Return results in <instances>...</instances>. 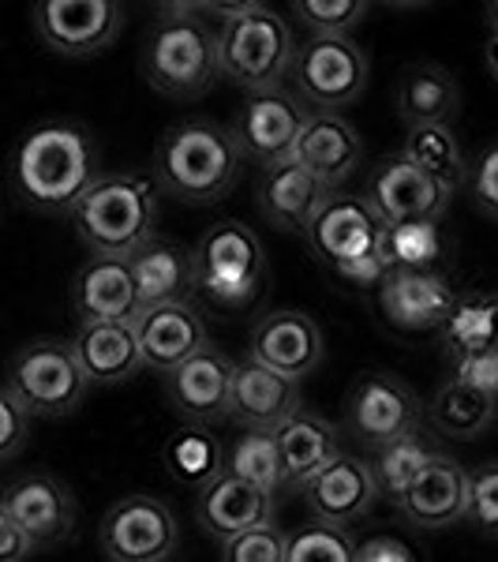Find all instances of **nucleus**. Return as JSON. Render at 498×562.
<instances>
[{
  "label": "nucleus",
  "instance_id": "1",
  "mask_svg": "<svg viewBox=\"0 0 498 562\" xmlns=\"http://www.w3.org/2000/svg\"><path fill=\"white\" fill-rule=\"evenodd\" d=\"M8 177L23 206L38 214H71L102 177L94 135L83 124L45 121L15 143Z\"/></svg>",
  "mask_w": 498,
  "mask_h": 562
},
{
  "label": "nucleus",
  "instance_id": "2",
  "mask_svg": "<svg viewBox=\"0 0 498 562\" xmlns=\"http://www.w3.org/2000/svg\"><path fill=\"white\" fill-rule=\"evenodd\" d=\"M244 154L233 132L206 116L180 121L158 139L154 150V184L158 192L180 199V203H217L233 192L240 177Z\"/></svg>",
  "mask_w": 498,
  "mask_h": 562
},
{
  "label": "nucleus",
  "instance_id": "3",
  "mask_svg": "<svg viewBox=\"0 0 498 562\" xmlns=\"http://www.w3.org/2000/svg\"><path fill=\"white\" fill-rule=\"evenodd\" d=\"M161 192L150 177L139 173H102L98 184L71 211L76 237L94 256L128 259L143 244L158 237Z\"/></svg>",
  "mask_w": 498,
  "mask_h": 562
},
{
  "label": "nucleus",
  "instance_id": "4",
  "mask_svg": "<svg viewBox=\"0 0 498 562\" xmlns=\"http://www.w3.org/2000/svg\"><path fill=\"white\" fill-rule=\"evenodd\" d=\"M214 34L217 71L248 94L278 90L293 71V26L270 4H222V26Z\"/></svg>",
  "mask_w": 498,
  "mask_h": 562
},
{
  "label": "nucleus",
  "instance_id": "5",
  "mask_svg": "<svg viewBox=\"0 0 498 562\" xmlns=\"http://www.w3.org/2000/svg\"><path fill=\"white\" fill-rule=\"evenodd\" d=\"M143 79L166 98H203L217 71V34L199 20V8H169L158 15L139 49Z\"/></svg>",
  "mask_w": 498,
  "mask_h": 562
},
{
  "label": "nucleus",
  "instance_id": "6",
  "mask_svg": "<svg viewBox=\"0 0 498 562\" xmlns=\"http://www.w3.org/2000/svg\"><path fill=\"white\" fill-rule=\"evenodd\" d=\"M383 229L386 225L364 203V195L333 192L304 229V240L333 278L356 289H378V281L386 278Z\"/></svg>",
  "mask_w": 498,
  "mask_h": 562
},
{
  "label": "nucleus",
  "instance_id": "7",
  "mask_svg": "<svg viewBox=\"0 0 498 562\" xmlns=\"http://www.w3.org/2000/svg\"><path fill=\"white\" fill-rule=\"evenodd\" d=\"M195 293L217 307H248L267 285V256L262 240L244 222H217L192 248Z\"/></svg>",
  "mask_w": 498,
  "mask_h": 562
},
{
  "label": "nucleus",
  "instance_id": "8",
  "mask_svg": "<svg viewBox=\"0 0 498 562\" xmlns=\"http://www.w3.org/2000/svg\"><path fill=\"white\" fill-rule=\"evenodd\" d=\"M87 379L65 338H34L8 364V394L23 405L26 416H71L87 397Z\"/></svg>",
  "mask_w": 498,
  "mask_h": 562
},
{
  "label": "nucleus",
  "instance_id": "9",
  "mask_svg": "<svg viewBox=\"0 0 498 562\" xmlns=\"http://www.w3.org/2000/svg\"><path fill=\"white\" fill-rule=\"evenodd\" d=\"M367 53L352 38H307L296 45L293 90L307 113H341L367 90Z\"/></svg>",
  "mask_w": 498,
  "mask_h": 562
},
{
  "label": "nucleus",
  "instance_id": "10",
  "mask_svg": "<svg viewBox=\"0 0 498 562\" xmlns=\"http://www.w3.org/2000/svg\"><path fill=\"white\" fill-rule=\"evenodd\" d=\"M98 543L109 562H169L177 555L180 525L158 495H124L109 506Z\"/></svg>",
  "mask_w": 498,
  "mask_h": 562
},
{
  "label": "nucleus",
  "instance_id": "11",
  "mask_svg": "<svg viewBox=\"0 0 498 562\" xmlns=\"http://www.w3.org/2000/svg\"><path fill=\"white\" fill-rule=\"evenodd\" d=\"M307 121V109L288 90H259V94H244L233 121V139L244 158L259 161L262 169H274L293 161L296 139Z\"/></svg>",
  "mask_w": 498,
  "mask_h": 562
},
{
  "label": "nucleus",
  "instance_id": "12",
  "mask_svg": "<svg viewBox=\"0 0 498 562\" xmlns=\"http://www.w3.org/2000/svg\"><path fill=\"white\" fill-rule=\"evenodd\" d=\"M346 428L352 439L383 450L405 435L420 431V402L401 379L394 375H371L356 379V386L346 397Z\"/></svg>",
  "mask_w": 498,
  "mask_h": 562
},
{
  "label": "nucleus",
  "instance_id": "13",
  "mask_svg": "<svg viewBox=\"0 0 498 562\" xmlns=\"http://www.w3.org/2000/svg\"><path fill=\"white\" fill-rule=\"evenodd\" d=\"M124 8L116 0H42L34 4V31L45 49L60 57H98L116 42Z\"/></svg>",
  "mask_w": 498,
  "mask_h": 562
},
{
  "label": "nucleus",
  "instance_id": "14",
  "mask_svg": "<svg viewBox=\"0 0 498 562\" xmlns=\"http://www.w3.org/2000/svg\"><path fill=\"white\" fill-rule=\"evenodd\" d=\"M454 192L442 188L439 180L405 161L401 154H386L367 177L364 203L375 211L383 225H405V222H442L450 211Z\"/></svg>",
  "mask_w": 498,
  "mask_h": 562
},
{
  "label": "nucleus",
  "instance_id": "15",
  "mask_svg": "<svg viewBox=\"0 0 498 562\" xmlns=\"http://www.w3.org/2000/svg\"><path fill=\"white\" fill-rule=\"evenodd\" d=\"M454 304L457 293L442 270H386L378 281V307L405 334L439 330Z\"/></svg>",
  "mask_w": 498,
  "mask_h": 562
},
{
  "label": "nucleus",
  "instance_id": "16",
  "mask_svg": "<svg viewBox=\"0 0 498 562\" xmlns=\"http://www.w3.org/2000/svg\"><path fill=\"white\" fill-rule=\"evenodd\" d=\"M301 383L262 368L259 360H233L229 420L244 431H278L293 413H301Z\"/></svg>",
  "mask_w": 498,
  "mask_h": 562
},
{
  "label": "nucleus",
  "instance_id": "17",
  "mask_svg": "<svg viewBox=\"0 0 498 562\" xmlns=\"http://www.w3.org/2000/svg\"><path fill=\"white\" fill-rule=\"evenodd\" d=\"M304 503L319 525H333V529L349 532V525L367 518L371 506L378 503V487H375V473H371V461L341 450V454L304 487Z\"/></svg>",
  "mask_w": 498,
  "mask_h": 562
},
{
  "label": "nucleus",
  "instance_id": "18",
  "mask_svg": "<svg viewBox=\"0 0 498 562\" xmlns=\"http://www.w3.org/2000/svg\"><path fill=\"white\" fill-rule=\"evenodd\" d=\"M135 338H139L143 368L161 371V375H169V371L188 364V360L199 357L203 349H211V341H206V323L192 301H177V304H161V307L139 312L135 315Z\"/></svg>",
  "mask_w": 498,
  "mask_h": 562
},
{
  "label": "nucleus",
  "instance_id": "19",
  "mask_svg": "<svg viewBox=\"0 0 498 562\" xmlns=\"http://www.w3.org/2000/svg\"><path fill=\"white\" fill-rule=\"evenodd\" d=\"M251 360L301 383L322 364V330L304 312H267L251 330Z\"/></svg>",
  "mask_w": 498,
  "mask_h": 562
},
{
  "label": "nucleus",
  "instance_id": "20",
  "mask_svg": "<svg viewBox=\"0 0 498 562\" xmlns=\"http://www.w3.org/2000/svg\"><path fill=\"white\" fill-rule=\"evenodd\" d=\"M195 521L206 537L217 543H229L244 532L267 529L278 521V498L259 492V487L244 484V480L222 473L217 480L199 492L195 498Z\"/></svg>",
  "mask_w": 498,
  "mask_h": 562
},
{
  "label": "nucleus",
  "instance_id": "21",
  "mask_svg": "<svg viewBox=\"0 0 498 562\" xmlns=\"http://www.w3.org/2000/svg\"><path fill=\"white\" fill-rule=\"evenodd\" d=\"M4 510L12 514V521L23 529V537L31 540V548H49L71 537L76 529V498L57 476L49 473H31L15 480L4 495H0Z\"/></svg>",
  "mask_w": 498,
  "mask_h": 562
},
{
  "label": "nucleus",
  "instance_id": "22",
  "mask_svg": "<svg viewBox=\"0 0 498 562\" xmlns=\"http://www.w3.org/2000/svg\"><path fill=\"white\" fill-rule=\"evenodd\" d=\"M229 386H233V360L214 346L166 375L169 405L188 424H199V428L229 420Z\"/></svg>",
  "mask_w": 498,
  "mask_h": 562
},
{
  "label": "nucleus",
  "instance_id": "23",
  "mask_svg": "<svg viewBox=\"0 0 498 562\" xmlns=\"http://www.w3.org/2000/svg\"><path fill=\"white\" fill-rule=\"evenodd\" d=\"M293 161L307 169L322 188L338 192L364 161V143H360V132L341 113H307Z\"/></svg>",
  "mask_w": 498,
  "mask_h": 562
},
{
  "label": "nucleus",
  "instance_id": "24",
  "mask_svg": "<svg viewBox=\"0 0 498 562\" xmlns=\"http://www.w3.org/2000/svg\"><path fill=\"white\" fill-rule=\"evenodd\" d=\"M71 307L79 326L87 323H132L139 315V293L128 259L90 256L71 281Z\"/></svg>",
  "mask_w": 498,
  "mask_h": 562
},
{
  "label": "nucleus",
  "instance_id": "25",
  "mask_svg": "<svg viewBox=\"0 0 498 562\" xmlns=\"http://www.w3.org/2000/svg\"><path fill=\"white\" fill-rule=\"evenodd\" d=\"M468 503V469L454 458L434 454V461L409 484V492L397 498V514L416 529H450L465 521Z\"/></svg>",
  "mask_w": 498,
  "mask_h": 562
},
{
  "label": "nucleus",
  "instance_id": "26",
  "mask_svg": "<svg viewBox=\"0 0 498 562\" xmlns=\"http://www.w3.org/2000/svg\"><path fill=\"white\" fill-rule=\"evenodd\" d=\"M282 458V484L285 492H304L315 476L341 454V431L326 416L301 409L293 413L278 431H270Z\"/></svg>",
  "mask_w": 498,
  "mask_h": 562
},
{
  "label": "nucleus",
  "instance_id": "27",
  "mask_svg": "<svg viewBox=\"0 0 498 562\" xmlns=\"http://www.w3.org/2000/svg\"><path fill=\"white\" fill-rule=\"evenodd\" d=\"M330 195H333L330 188H322L307 169H301L296 161H285V166L262 169L256 206L262 222L274 225V229L304 233Z\"/></svg>",
  "mask_w": 498,
  "mask_h": 562
},
{
  "label": "nucleus",
  "instance_id": "28",
  "mask_svg": "<svg viewBox=\"0 0 498 562\" xmlns=\"http://www.w3.org/2000/svg\"><path fill=\"white\" fill-rule=\"evenodd\" d=\"M71 352L79 360V371L90 386H116L128 383L143 371L139 338L132 323H87L71 338Z\"/></svg>",
  "mask_w": 498,
  "mask_h": 562
},
{
  "label": "nucleus",
  "instance_id": "29",
  "mask_svg": "<svg viewBox=\"0 0 498 562\" xmlns=\"http://www.w3.org/2000/svg\"><path fill=\"white\" fill-rule=\"evenodd\" d=\"M128 267L135 278V293H139V312L188 301L195 293L192 248H184L177 240H147L139 251L128 256Z\"/></svg>",
  "mask_w": 498,
  "mask_h": 562
},
{
  "label": "nucleus",
  "instance_id": "30",
  "mask_svg": "<svg viewBox=\"0 0 498 562\" xmlns=\"http://www.w3.org/2000/svg\"><path fill=\"white\" fill-rule=\"evenodd\" d=\"M397 116L405 128H428V124H450L461 105V87L442 65H412L401 71L394 94Z\"/></svg>",
  "mask_w": 498,
  "mask_h": 562
},
{
  "label": "nucleus",
  "instance_id": "31",
  "mask_svg": "<svg viewBox=\"0 0 498 562\" xmlns=\"http://www.w3.org/2000/svg\"><path fill=\"white\" fill-rule=\"evenodd\" d=\"M439 338H442V346H446L450 364H454V360L498 352V296L495 293L457 296L446 323L439 326Z\"/></svg>",
  "mask_w": 498,
  "mask_h": 562
},
{
  "label": "nucleus",
  "instance_id": "32",
  "mask_svg": "<svg viewBox=\"0 0 498 562\" xmlns=\"http://www.w3.org/2000/svg\"><path fill=\"white\" fill-rule=\"evenodd\" d=\"M397 154H401L405 161H412L420 173L439 180L442 188H450V192H457V188L468 184V154L461 147V139L450 124L409 128Z\"/></svg>",
  "mask_w": 498,
  "mask_h": 562
},
{
  "label": "nucleus",
  "instance_id": "33",
  "mask_svg": "<svg viewBox=\"0 0 498 562\" xmlns=\"http://www.w3.org/2000/svg\"><path fill=\"white\" fill-rule=\"evenodd\" d=\"M166 473L177 480L180 487H195L203 492L211 480L225 473V447L211 428H199V424H184L180 431L169 435L166 450Z\"/></svg>",
  "mask_w": 498,
  "mask_h": 562
},
{
  "label": "nucleus",
  "instance_id": "34",
  "mask_svg": "<svg viewBox=\"0 0 498 562\" xmlns=\"http://www.w3.org/2000/svg\"><path fill=\"white\" fill-rule=\"evenodd\" d=\"M431 428L446 439H479L491 424L498 420V405L491 397L476 394L473 386L457 383V379H446L439 390L431 394L428 405Z\"/></svg>",
  "mask_w": 498,
  "mask_h": 562
},
{
  "label": "nucleus",
  "instance_id": "35",
  "mask_svg": "<svg viewBox=\"0 0 498 562\" xmlns=\"http://www.w3.org/2000/svg\"><path fill=\"white\" fill-rule=\"evenodd\" d=\"M225 473L244 480V484L259 487L267 495H282V458H278V442L270 431H244L225 450Z\"/></svg>",
  "mask_w": 498,
  "mask_h": 562
},
{
  "label": "nucleus",
  "instance_id": "36",
  "mask_svg": "<svg viewBox=\"0 0 498 562\" xmlns=\"http://www.w3.org/2000/svg\"><path fill=\"white\" fill-rule=\"evenodd\" d=\"M446 237L439 222H405L383 229V259L386 270H439Z\"/></svg>",
  "mask_w": 498,
  "mask_h": 562
},
{
  "label": "nucleus",
  "instance_id": "37",
  "mask_svg": "<svg viewBox=\"0 0 498 562\" xmlns=\"http://www.w3.org/2000/svg\"><path fill=\"white\" fill-rule=\"evenodd\" d=\"M431 461H434V450L420 439V431L405 435V439H397V442H391V447H383V450H375L371 473H375L378 495L394 506L397 498L409 492L412 480L431 465Z\"/></svg>",
  "mask_w": 498,
  "mask_h": 562
},
{
  "label": "nucleus",
  "instance_id": "38",
  "mask_svg": "<svg viewBox=\"0 0 498 562\" xmlns=\"http://www.w3.org/2000/svg\"><path fill=\"white\" fill-rule=\"evenodd\" d=\"M288 12L312 31V38H349L352 26L364 23L371 4L367 0H293Z\"/></svg>",
  "mask_w": 498,
  "mask_h": 562
},
{
  "label": "nucleus",
  "instance_id": "39",
  "mask_svg": "<svg viewBox=\"0 0 498 562\" xmlns=\"http://www.w3.org/2000/svg\"><path fill=\"white\" fill-rule=\"evenodd\" d=\"M356 543L346 529L333 525H301L296 532L285 537V562H352Z\"/></svg>",
  "mask_w": 498,
  "mask_h": 562
},
{
  "label": "nucleus",
  "instance_id": "40",
  "mask_svg": "<svg viewBox=\"0 0 498 562\" xmlns=\"http://www.w3.org/2000/svg\"><path fill=\"white\" fill-rule=\"evenodd\" d=\"M465 518L484 537H498V461H487L468 473Z\"/></svg>",
  "mask_w": 498,
  "mask_h": 562
},
{
  "label": "nucleus",
  "instance_id": "41",
  "mask_svg": "<svg viewBox=\"0 0 498 562\" xmlns=\"http://www.w3.org/2000/svg\"><path fill=\"white\" fill-rule=\"evenodd\" d=\"M222 562H285V532L278 525L244 532V537L222 543Z\"/></svg>",
  "mask_w": 498,
  "mask_h": 562
},
{
  "label": "nucleus",
  "instance_id": "42",
  "mask_svg": "<svg viewBox=\"0 0 498 562\" xmlns=\"http://www.w3.org/2000/svg\"><path fill=\"white\" fill-rule=\"evenodd\" d=\"M468 195L491 222H498V143L468 166Z\"/></svg>",
  "mask_w": 498,
  "mask_h": 562
},
{
  "label": "nucleus",
  "instance_id": "43",
  "mask_svg": "<svg viewBox=\"0 0 498 562\" xmlns=\"http://www.w3.org/2000/svg\"><path fill=\"white\" fill-rule=\"evenodd\" d=\"M26 435H31V416L8 394V386H0V461L20 454L26 447Z\"/></svg>",
  "mask_w": 498,
  "mask_h": 562
},
{
  "label": "nucleus",
  "instance_id": "44",
  "mask_svg": "<svg viewBox=\"0 0 498 562\" xmlns=\"http://www.w3.org/2000/svg\"><path fill=\"white\" fill-rule=\"evenodd\" d=\"M454 375L457 383L473 386L476 394L491 397V402L498 405V352H487V357H468V360H454Z\"/></svg>",
  "mask_w": 498,
  "mask_h": 562
},
{
  "label": "nucleus",
  "instance_id": "45",
  "mask_svg": "<svg viewBox=\"0 0 498 562\" xmlns=\"http://www.w3.org/2000/svg\"><path fill=\"white\" fill-rule=\"evenodd\" d=\"M352 562H416L412 548L397 537H367L356 543Z\"/></svg>",
  "mask_w": 498,
  "mask_h": 562
},
{
  "label": "nucleus",
  "instance_id": "46",
  "mask_svg": "<svg viewBox=\"0 0 498 562\" xmlns=\"http://www.w3.org/2000/svg\"><path fill=\"white\" fill-rule=\"evenodd\" d=\"M31 540L23 537V529L12 521V514L0 503V562H26L31 559Z\"/></svg>",
  "mask_w": 498,
  "mask_h": 562
},
{
  "label": "nucleus",
  "instance_id": "47",
  "mask_svg": "<svg viewBox=\"0 0 498 562\" xmlns=\"http://www.w3.org/2000/svg\"><path fill=\"white\" fill-rule=\"evenodd\" d=\"M484 65L498 79V34H491V38H487V45H484Z\"/></svg>",
  "mask_w": 498,
  "mask_h": 562
},
{
  "label": "nucleus",
  "instance_id": "48",
  "mask_svg": "<svg viewBox=\"0 0 498 562\" xmlns=\"http://www.w3.org/2000/svg\"><path fill=\"white\" fill-rule=\"evenodd\" d=\"M487 26H491V34H498V0L487 4Z\"/></svg>",
  "mask_w": 498,
  "mask_h": 562
}]
</instances>
